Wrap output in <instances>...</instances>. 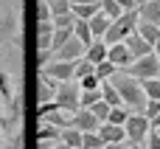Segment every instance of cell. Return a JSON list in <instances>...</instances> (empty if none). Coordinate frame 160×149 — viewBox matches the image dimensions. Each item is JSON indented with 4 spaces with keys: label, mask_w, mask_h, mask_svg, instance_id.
<instances>
[{
    "label": "cell",
    "mask_w": 160,
    "mask_h": 149,
    "mask_svg": "<svg viewBox=\"0 0 160 149\" xmlns=\"http://www.w3.org/2000/svg\"><path fill=\"white\" fill-rule=\"evenodd\" d=\"M101 11V0L98 3H73V14L79 17V20H90L93 14H98Z\"/></svg>",
    "instance_id": "e0dca14e"
},
{
    "label": "cell",
    "mask_w": 160,
    "mask_h": 149,
    "mask_svg": "<svg viewBox=\"0 0 160 149\" xmlns=\"http://www.w3.org/2000/svg\"><path fill=\"white\" fill-rule=\"evenodd\" d=\"M59 144V138H37V149H53Z\"/></svg>",
    "instance_id": "d6a6232c"
},
{
    "label": "cell",
    "mask_w": 160,
    "mask_h": 149,
    "mask_svg": "<svg viewBox=\"0 0 160 149\" xmlns=\"http://www.w3.org/2000/svg\"><path fill=\"white\" fill-rule=\"evenodd\" d=\"M6 110H8V104H6V101H3V99H0V118H3V116H6Z\"/></svg>",
    "instance_id": "d590c367"
},
{
    "label": "cell",
    "mask_w": 160,
    "mask_h": 149,
    "mask_svg": "<svg viewBox=\"0 0 160 149\" xmlns=\"http://www.w3.org/2000/svg\"><path fill=\"white\" fill-rule=\"evenodd\" d=\"M62 110H82V85L79 79H68V82H59L56 87V99H53Z\"/></svg>",
    "instance_id": "3957f363"
},
{
    "label": "cell",
    "mask_w": 160,
    "mask_h": 149,
    "mask_svg": "<svg viewBox=\"0 0 160 149\" xmlns=\"http://www.w3.org/2000/svg\"><path fill=\"white\" fill-rule=\"evenodd\" d=\"M96 70V65L87 59V56H82V59H76V73H73V79H84L87 73H93Z\"/></svg>",
    "instance_id": "7402d4cb"
},
{
    "label": "cell",
    "mask_w": 160,
    "mask_h": 149,
    "mask_svg": "<svg viewBox=\"0 0 160 149\" xmlns=\"http://www.w3.org/2000/svg\"><path fill=\"white\" fill-rule=\"evenodd\" d=\"M70 37H73V28H56V31H53V51L62 48ZM53 51H51V54H53Z\"/></svg>",
    "instance_id": "83f0119b"
},
{
    "label": "cell",
    "mask_w": 160,
    "mask_h": 149,
    "mask_svg": "<svg viewBox=\"0 0 160 149\" xmlns=\"http://www.w3.org/2000/svg\"><path fill=\"white\" fill-rule=\"evenodd\" d=\"M73 127H79L82 132H98L101 121L96 118V113H93L90 107H82V110H76V116H73Z\"/></svg>",
    "instance_id": "30bf717a"
},
{
    "label": "cell",
    "mask_w": 160,
    "mask_h": 149,
    "mask_svg": "<svg viewBox=\"0 0 160 149\" xmlns=\"http://www.w3.org/2000/svg\"><path fill=\"white\" fill-rule=\"evenodd\" d=\"M53 149H73V146H68L65 141H59V144H56V146H53Z\"/></svg>",
    "instance_id": "74e56055"
},
{
    "label": "cell",
    "mask_w": 160,
    "mask_h": 149,
    "mask_svg": "<svg viewBox=\"0 0 160 149\" xmlns=\"http://www.w3.org/2000/svg\"><path fill=\"white\" fill-rule=\"evenodd\" d=\"M101 11H104L107 17H112V20H118V17L124 14V8H121L118 0H101Z\"/></svg>",
    "instance_id": "d4e9b609"
},
{
    "label": "cell",
    "mask_w": 160,
    "mask_h": 149,
    "mask_svg": "<svg viewBox=\"0 0 160 149\" xmlns=\"http://www.w3.org/2000/svg\"><path fill=\"white\" fill-rule=\"evenodd\" d=\"M107 59H112V62L118 65V70H127V68L135 62V59H132V54H129V48H127V42H115V45H110Z\"/></svg>",
    "instance_id": "7c38bea8"
},
{
    "label": "cell",
    "mask_w": 160,
    "mask_h": 149,
    "mask_svg": "<svg viewBox=\"0 0 160 149\" xmlns=\"http://www.w3.org/2000/svg\"><path fill=\"white\" fill-rule=\"evenodd\" d=\"M20 11L14 6H3L0 8V45H17L22 37V25H20Z\"/></svg>",
    "instance_id": "7a4b0ae2"
},
{
    "label": "cell",
    "mask_w": 160,
    "mask_h": 149,
    "mask_svg": "<svg viewBox=\"0 0 160 149\" xmlns=\"http://www.w3.org/2000/svg\"><path fill=\"white\" fill-rule=\"evenodd\" d=\"M115 70H118V65H115L112 59H104V62H98V65H96V76H98L101 82H104V79H110Z\"/></svg>",
    "instance_id": "44dd1931"
},
{
    "label": "cell",
    "mask_w": 160,
    "mask_h": 149,
    "mask_svg": "<svg viewBox=\"0 0 160 149\" xmlns=\"http://www.w3.org/2000/svg\"><path fill=\"white\" fill-rule=\"evenodd\" d=\"M73 3H98V0H73Z\"/></svg>",
    "instance_id": "ab89813d"
},
{
    "label": "cell",
    "mask_w": 160,
    "mask_h": 149,
    "mask_svg": "<svg viewBox=\"0 0 160 149\" xmlns=\"http://www.w3.org/2000/svg\"><path fill=\"white\" fill-rule=\"evenodd\" d=\"M90 110H93V113H96V118H98V121L104 124V121L110 118V110H112V104L101 99V101H96V104H90Z\"/></svg>",
    "instance_id": "603a6c76"
},
{
    "label": "cell",
    "mask_w": 160,
    "mask_h": 149,
    "mask_svg": "<svg viewBox=\"0 0 160 149\" xmlns=\"http://www.w3.org/2000/svg\"><path fill=\"white\" fill-rule=\"evenodd\" d=\"M0 99H3L8 107L22 99V96H20V85H17V79H14L8 70H0Z\"/></svg>",
    "instance_id": "52a82bcc"
},
{
    "label": "cell",
    "mask_w": 160,
    "mask_h": 149,
    "mask_svg": "<svg viewBox=\"0 0 160 149\" xmlns=\"http://www.w3.org/2000/svg\"><path fill=\"white\" fill-rule=\"evenodd\" d=\"M79 85H82V90H96V87H101V79H98L96 70H93V73H87L84 79H79Z\"/></svg>",
    "instance_id": "4dcf8cb0"
},
{
    "label": "cell",
    "mask_w": 160,
    "mask_h": 149,
    "mask_svg": "<svg viewBox=\"0 0 160 149\" xmlns=\"http://www.w3.org/2000/svg\"><path fill=\"white\" fill-rule=\"evenodd\" d=\"M0 149H11V146H6V144H3V141H0Z\"/></svg>",
    "instance_id": "60d3db41"
},
{
    "label": "cell",
    "mask_w": 160,
    "mask_h": 149,
    "mask_svg": "<svg viewBox=\"0 0 160 149\" xmlns=\"http://www.w3.org/2000/svg\"><path fill=\"white\" fill-rule=\"evenodd\" d=\"M129 113H132V110H129L127 104H121V107H112V110H110V118H107V121H112V124H127Z\"/></svg>",
    "instance_id": "cb8c5ba5"
},
{
    "label": "cell",
    "mask_w": 160,
    "mask_h": 149,
    "mask_svg": "<svg viewBox=\"0 0 160 149\" xmlns=\"http://www.w3.org/2000/svg\"><path fill=\"white\" fill-rule=\"evenodd\" d=\"M135 149H141V144H135Z\"/></svg>",
    "instance_id": "b9f144b4"
},
{
    "label": "cell",
    "mask_w": 160,
    "mask_h": 149,
    "mask_svg": "<svg viewBox=\"0 0 160 149\" xmlns=\"http://www.w3.org/2000/svg\"><path fill=\"white\" fill-rule=\"evenodd\" d=\"M37 20H53V11H51L48 0H37Z\"/></svg>",
    "instance_id": "1f68e13d"
},
{
    "label": "cell",
    "mask_w": 160,
    "mask_h": 149,
    "mask_svg": "<svg viewBox=\"0 0 160 149\" xmlns=\"http://www.w3.org/2000/svg\"><path fill=\"white\" fill-rule=\"evenodd\" d=\"M152 48H155V54H158V56H160V37H158V42H155Z\"/></svg>",
    "instance_id": "f35d334b"
},
{
    "label": "cell",
    "mask_w": 160,
    "mask_h": 149,
    "mask_svg": "<svg viewBox=\"0 0 160 149\" xmlns=\"http://www.w3.org/2000/svg\"><path fill=\"white\" fill-rule=\"evenodd\" d=\"M82 149H104V138L98 132H84V144Z\"/></svg>",
    "instance_id": "4316f807"
},
{
    "label": "cell",
    "mask_w": 160,
    "mask_h": 149,
    "mask_svg": "<svg viewBox=\"0 0 160 149\" xmlns=\"http://www.w3.org/2000/svg\"><path fill=\"white\" fill-rule=\"evenodd\" d=\"M98 135L104 138V144H127V127H124V124L104 121V124L98 127Z\"/></svg>",
    "instance_id": "8fae6325"
},
{
    "label": "cell",
    "mask_w": 160,
    "mask_h": 149,
    "mask_svg": "<svg viewBox=\"0 0 160 149\" xmlns=\"http://www.w3.org/2000/svg\"><path fill=\"white\" fill-rule=\"evenodd\" d=\"M48 3H51V11H53V17L73 11V0H48Z\"/></svg>",
    "instance_id": "f546056e"
},
{
    "label": "cell",
    "mask_w": 160,
    "mask_h": 149,
    "mask_svg": "<svg viewBox=\"0 0 160 149\" xmlns=\"http://www.w3.org/2000/svg\"><path fill=\"white\" fill-rule=\"evenodd\" d=\"M73 110H62V107H53V110H48V113H37V118L39 121H48V124H53V127H59V130H65V127H70L73 124Z\"/></svg>",
    "instance_id": "ba28073f"
},
{
    "label": "cell",
    "mask_w": 160,
    "mask_h": 149,
    "mask_svg": "<svg viewBox=\"0 0 160 149\" xmlns=\"http://www.w3.org/2000/svg\"><path fill=\"white\" fill-rule=\"evenodd\" d=\"M127 73H132L135 79H155V76H160V56L155 51L146 54V56H138V59L127 68Z\"/></svg>",
    "instance_id": "5b68a950"
},
{
    "label": "cell",
    "mask_w": 160,
    "mask_h": 149,
    "mask_svg": "<svg viewBox=\"0 0 160 149\" xmlns=\"http://www.w3.org/2000/svg\"><path fill=\"white\" fill-rule=\"evenodd\" d=\"M101 99H104L101 87H96V90H82V107H90V104H96V101H101Z\"/></svg>",
    "instance_id": "f1b7e54d"
},
{
    "label": "cell",
    "mask_w": 160,
    "mask_h": 149,
    "mask_svg": "<svg viewBox=\"0 0 160 149\" xmlns=\"http://www.w3.org/2000/svg\"><path fill=\"white\" fill-rule=\"evenodd\" d=\"M104 149H124V144H104Z\"/></svg>",
    "instance_id": "8d00e7d4"
},
{
    "label": "cell",
    "mask_w": 160,
    "mask_h": 149,
    "mask_svg": "<svg viewBox=\"0 0 160 149\" xmlns=\"http://www.w3.org/2000/svg\"><path fill=\"white\" fill-rule=\"evenodd\" d=\"M110 82L115 85V90L121 93L124 104H127L132 113H143V110H146L149 96H146V90H143L141 79H135V76H132V73H127V70H115V73L110 76Z\"/></svg>",
    "instance_id": "6da1fadb"
},
{
    "label": "cell",
    "mask_w": 160,
    "mask_h": 149,
    "mask_svg": "<svg viewBox=\"0 0 160 149\" xmlns=\"http://www.w3.org/2000/svg\"><path fill=\"white\" fill-rule=\"evenodd\" d=\"M62 135V130L59 127H53V124H48V121H39L37 118V138H59Z\"/></svg>",
    "instance_id": "ffe728a7"
},
{
    "label": "cell",
    "mask_w": 160,
    "mask_h": 149,
    "mask_svg": "<svg viewBox=\"0 0 160 149\" xmlns=\"http://www.w3.org/2000/svg\"><path fill=\"white\" fill-rule=\"evenodd\" d=\"M121 3V8L124 11H132V8H138V0H118Z\"/></svg>",
    "instance_id": "e575fe53"
},
{
    "label": "cell",
    "mask_w": 160,
    "mask_h": 149,
    "mask_svg": "<svg viewBox=\"0 0 160 149\" xmlns=\"http://www.w3.org/2000/svg\"><path fill=\"white\" fill-rule=\"evenodd\" d=\"M84 51H87V45H84V42H82V39L76 37V34H73V37H70V39H68V42L62 45V48H56V51L51 54V59H65V62H76V59H82V56H84Z\"/></svg>",
    "instance_id": "8992f818"
},
{
    "label": "cell",
    "mask_w": 160,
    "mask_h": 149,
    "mask_svg": "<svg viewBox=\"0 0 160 149\" xmlns=\"http://www.w3.org/2000/svg\"><path fill=\"white\" fill-rule=\"evenodd\" d=\"M59 141H65L68 146H73V149H82V144H84V132L79 130V127H65L62 130V135H59Z\"/></svg>",
    "instance_id": "9a60e30c"
},
{
    "label": "cell",
    "mask_w": 160,
    "mask_h": 149,
    "mask_svg": "<svg viewBox=\"0 0 160 149\" xmlns=\"http://www.w3.org/2000/svg\"><path fill=\"white\" fill-rule=\"evenodd\" d=\"M107 54H110V45H107L104 39H96V42H93V45H87V51H84V56H87L93 65L104 62V59H107Z\"/></svg>",
    "instance_id": "5bb4252c"
},
{
    "label": "cell",
    "mask_w": 160,
    "mask_h": 149,
    "mask_svg": "<svg viewBox=\"0 0 160 149\" xmlns=\"http://www.w3.org/2000/svg\"><path fill=\"white\" fill-rule=\"evenodd\" d=\"M138 14H141V20L158 23L160 25V0H143V3L138 6Z\"/></svg>",
    "instance_id": "4fadbf2b"
},
{
    "label": "cell",
    "mask_w": 160,
    "mask_h": 149,
    "mask_svg": "<svg viewBox=\"0 0 160 149\" xmlns=\"http://www.w3.org/2000/svg\"><path fill=\"white\" fill-rule=\"evenodd\" d=\"M141 85H143V90H146L149 99H160V76H155V79H141Z\"/></svg>",
    "instance_id": "484cf974"
},
{
    "label": "cell",
    "mask_w": 160,
    "mask_h": 149,
    "mask_svg": "<svg viewBox=\"0 0 160 149\" xmlns=\"http://www.w3.org/2000/svg\"><path fill=\"white\" fill-rule=\"evenodd\" d=\"M127 141L132 144H146V135L152 132V118L146 113H129L127 118Z\"/></svg>",
    "instance_id": "277c9868"
},
{
    "label": "cell",
    "mask_w": 160,
    "mask_h": 149,
    "mask_svg": "<svg viewBox=\"0 0 160 149\" xmlns=\"http://www.w3.org/2000/svg\"><path fill=\"white\" fill-rule=\"evenodd\" d=\"M73 34H76L84 45H93V42H96V34H93V28H90V20H76Z\"/></svg>",
    "instance_id": "ac0fdd59"
},
{
    "label": "cell",
    "mask_w": 160,
    "mask_h": 149,
    "mask_svg": "<svg viewBox=\"0 0 160 149\" xmlns=\"http://www.w3.org/2000/svg\"><path fill=\"white\" fill-rule=\"evenodd\" d=\"M138 31H141L143 39H149L152 45L158 42V37H160V25H158V23H146V20H141V23H138Z\"/></svg>",
    "instance_id": "d6986e66"
},
{
    "label": "cell",
    "mask_w": 160,
    "mask_h": 149,
    "mask_svg": "<svg viewBox=\"0 0 160 149\" xmlns=\"http://www.w3.org/2000/svg\"><path fill=\"white\" fill-rule=\"evenodd\" d=\"M146 149H160V135L155 132V130L146 135Z\"/></svg>",
    "instance_id": "836d02e7"
},
{
    "label": "cell",
    "mask_w": 160,
    "mask_h": 149,
    "mask_svg": "<svg viewBox=\"0 0 160 149\" xmlns=\"http://www.w3.org/2000/svg\"><path fill=\"white\" fill-rule=\"evenodd\" d=\"M112 25V17H107L104 11H98V14H93L90 17V28H93V34H96V39H101L104 34H107V28Z\"/></svg>",
    "instance_id": "2e32d148"
},
{
    "label": "cell",
    "mask_w": 160,
    "mask_h": 149,
    "mask_svg": "<svg viewBox=\"0 0 160 149\" xmlns=\"http://www.w3.org/2000/svg\"><path fill=\"white\" fill-rule=\"evenodd\" d=\"M124 42H127V48H129L132 59H138V56H146V54H152V51H155V48H152V42H149V39H143V34H141L138 28H135V31H132V34L124 39Z\"/></svg>",
    "instance_id": "9c48e42d"
}]
</instances>
